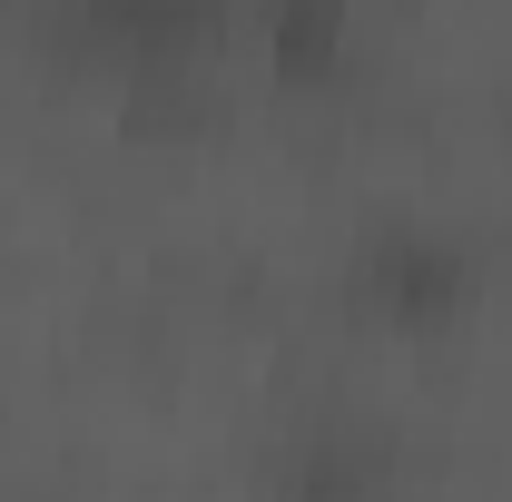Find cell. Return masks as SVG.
I'll return each mask as SVG.
<instances>
[{
	"mask_svg": "<svg viewBox=\"0 0 512 502\" xmlns=\"http://www.w3.org/2000/svg\"><path fill=\"white\" fill-rule=\"evenodd\" d=\"M266 40H276V60H325V50H335V40H345V10H276V20H266Z\"/></svg>",
	"mask_w": 512,
	"mask_h": 502,
	"instance_id": "7a4b0ae2",
	"label": "cell"
},
{
	"mask_svg": "<svg viewBox=\"0 0 512 502\" xmlns=\"http://www.w3.org/2000/svg\"><path fill=\"white\" fill-rule=\"evenodd\" d=\"M365 276H375L394 306H444L453 286L473 276V256L453 247V237H434V227H384L375 247H365Z\"/></svg>",
	"mask_w": 512,
	"mask_h": 502,
	"instance_id": "6da1fadb",
	"label": "cell"
}]
</instances>
